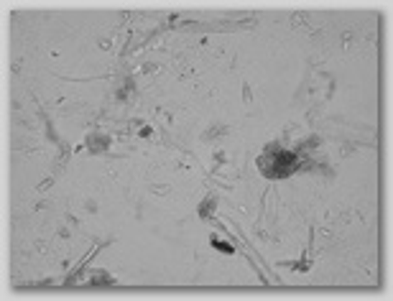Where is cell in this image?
Here are the masks:
<instances>
[{
    "label": "cell",
    "mask_w": 393,
    "mask_h": 301,
    "mask_svg": "<svg viewBox=\"0 0 393 301\" xmlns=\"http://www.w3.org/2000/svg\"><path fill=\"white\" fill-rule=\"evenodd\" d=\"M294 164H296V159H294L291 154H284V150H279V154H274V161H266V164H263V169H266V176L276 179V176L291 174Z\"/></svg>",
    "instance_id": "6da1fadb"
},
{
    "label": "cell",
    "mask_w": 393,
    "mask_h": 301,
    "mask_svg": "<svg viewBox=\"0 0 393 301\" xmlns=\"http://www.w3.org/2000/svg\"><path fill=\"white\" fill-rule=\"evenodd\" d=\"M215 248H220V250H225V253H232V248H230V245H225V243H217V240H215Z\"/></svg>",
    "instance_id": "7a4b0ae2"
}]
</instances>
